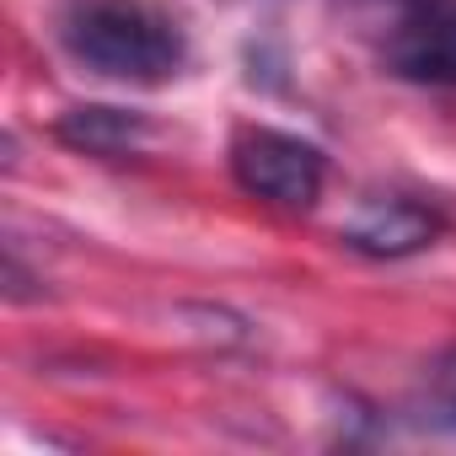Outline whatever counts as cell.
<instances>
[{
    "mask_svg": "<svg viewBox=\"0 0 456 456\" xmlns=\"http://www.w3.org/2000/svg\"><path fill=\"white\" fill-rule=\"evenodd\" d=\"M381 60L403 81L456 86V0H392Z\"/></svg>",
    "mask_w": 456,
    "mask_h": 456,
    "instance_id": "3957f363",
    "label": "cell"
},
{
    "mask_svg": "<svg viewBox=\"0 0 456 456\" xmlns=\"http://www.w3.org/2000/svg\"><path fill=\"white\" fill-rule=\"evenodd\" d=\"M232 177L242 193H253L274 209H312L322 199L328 161L312 140L253 124V129H237V140H232Z\"/></svg>",
    "mask_w": 456,
    "mask_h": 456,
    "instance_id": "7a4b0ae2",
    "label": "cell"
},
{
    "mask_svg": "<svg viewBox=\"0 0 456 456\" xmlns=\"http://www.w3.org/2000/svg\"><path fill=\"white\" fill-rule=\"evenodd\" d=\"M60 38L86 70L108 81H129V86L172 81L188 54L177 22H167L140 0H76L60 17Z\"/></svg>",
    "mask_w": 456,
    "mask_h": 456,
    "instance_id": "6da1fadb",
    "label": "cell"
},
{
    "mask_svg": "<svg viewBox=\"0 0 456 456\" xmlns=\"http://www.w3.org/2000/svg\"><path fill=\"white\" fill-rule=\"evenodd\" d=\"M435 237H440V215L419 199H376L338 232V242L365 258H408L424 253Z\"/></svg>",
    "mask_w": 456,
    "mask_h": 456,
    "instance_id": "277c9868",
    "label": "cell"
},
{
    "mask_svg": "<svg viewBox=\"0 0 456 456\" xmlns=\"http://www.w3.org/2000/svg\"><path fill=\"white\" fill-rule=\"evenodd\" d=\"M54 134L70 145V151H86V156H129L145 145L151 124L145 113L134 108H113V102H76L54 118Z\"/></svg>",
    "mask_w": 456,
    "mask_h": 456,
    "instance_id": "5b68a950",
    "label": "cell"
},
{
    "mask_svg": "<svg viewBox=\"0 0 456 456\" xmlns=\"http://www.w3.org/2000/svg\"><path fill=\"white\" fill-rule=\"evenodd\" d=\"M413 424L440 429V435L456 429V344L424 365V381L413 392Z\"/></svg>",
    "mask_w": 456,
    "mask_h": 456,
    "instance_id": "8992f818",
    "label": "cell"
}]
</instances>
